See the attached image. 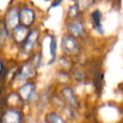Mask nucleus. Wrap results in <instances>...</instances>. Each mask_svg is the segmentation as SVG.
Masks as SVG:
<instances>
[{
  "label": "nucleus",
  "instance_id": "2eb2a0df",
  "mask_svg": "<svg viewBox=\"0 0 123 123\" xmlns=\"http://www.w3.org/2000/svg\"><path fill=\"white\" fill-rule=\"evenodd\" d=\"M79 12H80V11H79L77 5L75 4V5H73V6L70 7V9H69V12H68V13H69V15H70L72 18H75V17L79 14Z\"/></svg>",
  "mask_w": 123,
  "mask_h": 123
},
{
  "label": "nucleus",
  "instance_id": "6e6552de",
  "mask_svg": "<svg viewBox=\"0 0 123 123\" xmlns=\"http://www.w3.org/2000/svg\"><path fill=\"white\" fill-rule=\"evenodd\" d=\"M62 95L63 97V99L66 101V103L70 106V107H78L79 106V102H78V99H77V96L75 95L73 89L70 87V86H65L62 88Z\"/></svg>",
  "mask_w": 123,
  "mask_h": 123
},
{
  "label": "nucleus",
  "instance_id": "dca6fc26",
  "mask_svg": "<svg viewBox=\"0 0 123 123\" xmlns=\"http://www.w3.org/2000/svg\"><path fill=\"white\" fill-rule=\"evenodd\" d=\"M62 2V0H54L53 3H52V6L51 7H56V6H59L61 3Z\"/></svg>",
  "mask_w": 123,
  "mask_h": 123
},
{
  "label": "nucleus",
  "instance_id": "9d476101",
  "mask_svg": "<svg viewBox=\"0 0 123 123\" xmlns=\"http://www.w3.org/2000/svg\"><path fill=\"white\" fill-rule=\"evenodd\" d=\"M29 30L28 27L24 26V25H19L17 26L13 31H12V37L14 39L15 42L17 43H22L26 40L28 35H29Z\"/></svg>",
  "mask_w": 123,
  "mask_h": 123
},
{
  "label": "nucleus",
  "instance_id": "1a4fd4ad",
  "mask_svg": "<svg viewBox=\"0 0 123 123\" xmlns=\"http://www.w3.org/2000/svg\"><path fill=\"white\" fill-rule=\"evenodd\" d=\"M68 31L70 33V35H72L73 37H81L85 34L86 30H85V25L83 23V21L81 20H73L71 21L68 26Z\"/></svg>",
  "mask_w": 123,
  "mask_h": 123
},
{
  "label": "nucleus",
  "instance_id": "9b49d317",
  "mask_svg": "<svg viewBox=\"0 0 123 123\" xmlns=\"http://www.w3.org/2000/svg\"><path fill=\"white\" fill-rule=\"evenodd\" d=\"M91 18H92V23H93L95 30L102 34L103 29H102V13H101V12L99 10L93 11V12L91 13Z\"/></svg>",
  "mask_w": 123,
  "mask_h": 123
},
{
  "label": "nucleus",
  "instance_id": "4468645a",
  "mask_svg": "<svg viewBox=\"0 0 123 123\" xmlns=\"http://www.w3.org/2000/svg\"><path fill=\"white\" fill-rule=\"evenodd\" d=\"M94 0H76V5L80 12H85L93 4Z\"/></svg>",
  "mask_w": 123,
  "mask_h": 123
},
{
  "label": "nucleus",
  "instance_id": "a211bd4d",
  "mask_svg": "<svg viewBox=\"0 0 123 123\" xmlns=\"http://www.w3.org/2000/svg\"><path fill=\"white\" fill-rule=\"evenodd\" d=\"M2 39H3V37H1V35H0V45L2 43Z\"/></svg>",
  "mask_w": 123,
  "mask_h": 123
},
{
  "label": "nucleus",
  "instance_id": "39448f33",
  "mask_svg": "<svg viewBox=\"0 0 123 123\" xmlns=\"http://www.w3.org/2000/svg\"><path fill=\"white\" fill-rule=\"evenodd\" d=\"M38 37H39V33H38L37 29H34L29 33V35H28V37H27V38L23 44V50L25 53L28 54L35 48V46L37 42Z\"/></svg>",
  "mask_w": 123,
  "mask_h": 123
},
{
  "label": "nucleus",
  "instance_id": "7ed1b4c3",
  "mask_svg": "<svg viewBox=\"0 0 123 123\" xmlns=\"http://www.w3.org/2000/svg\"><path fill=\"white\" fill-rule=\"evenodd\" d=\"M20 25V14L19 11L15 8H12L6 14L5 26L8 31H13L17 26Z\"/></svg>",
  "mask_w": 123,
  "mask_h": 123
},
{
  "label": "nucleus",
  "instance_id": "ddd939ff",
  "mask_svg": "<svg viewBox=\"0 0 123 123\" xmlns=\"http://www.w3.org/2000/svg\"><path fill=\"white\" fill-rule=\"evenodd\" d=\"M49 49H50V56H51V61L49 62H53L56 59V49H57V42H56V38L51 36L50 37V41H49Z\"/></svg>",
  "mask_w": 123,
  "mask_h": 123
},
{
  "label": "nucleus",
  "instance_id": "423d86ee",
  "mask_svg": "<svg viewBox=\"0 0 123 123\" xmlns=\"http://www.w3.org/2000/svg\"><path fill=\"white\" fill-rule=\"evenodd\" d=\"M19 14H20V23H21V25L29 27L30 25H32L34 23L36 14H35V12L32 9L25 7L23 9H21V11L19 12Z\"/></svg>",
  "mask_w": 123,
  "mask_h": 123
},
{
  "label": "nucleus",
  "instance_id": "f8f14e48",
  "mask_svg": "<svg viewBox=\"0 0 123 123\" xmlns=\"http://www.w3.org/2000/svg\"><path fill=\"white\" fill-rule=\"evenodd\" d=\"M46 123H65V121L59 113L50 111L46 114Z\"/></svg>",
  "mask_w": 123,
  "mask_h": 123
},
{
  "label": "nucleus",
  "instance_id": "20e7f679",
  "mask_svg": "<svg viewBox=\"0 0 123 123\" xmlns=\"http://www.w3.org/2000/svg\"><path fill=\"white\" fill-rule=\"evenodd\" d=\"M35 72H36L35 64L26 62V63L22 64L21 67L19 68V70L16 74V80H17V82H20V83H26L27 80H29L30 78H32L35 75Z\"/></svg>",
  "mask_w": 123,
  "mask_h": 123
},
{
  "label": "nucleus",
  "instance_id": "f03ea898",
  "mask_svg": "<svg viewBox=\"0 0 123 123\" xmlns=\"http://www.w3.org/2000/svg\"><path fill=\"white\" fill-rule=\"evenodd\" d=\"M19 97L25 102H32L36 96V85L33 82L24 83L18 89Z\"/></svg>",
  "mask_w": 123,
  "mask_h": 123
},
{
  "label": "nucleus",
  "instance_id": "f3484780",
  "mask_svg": "<svg viewBox=\"0 0 123 123\" xmlns=\"http://www.w3.org/2000/svg\"><path fill=\"white\" fill-rule=\"evenodd\" d=\"M2 69H3V63H2V62H1V60H0V74H1V72H2Z\"/></svg>",
  "mask_w": 123,
  "mask_h": 123
},
{
  "label": "nucleus",
  "instance_id": "f257e3e1",
  "mask_svg": "<svg viewBox=\"0 0 123 123\" xmlns=\"http://www.w3.org/2000/svg\"><path fill=\"white\" fill-rule=\"evenodd\" d=\"M62 50L67 55H74L79 51V45L76 37L72 35H63L61 40Z\"/></svg>",
  "mask_w": 123,
  "mask_h": 123
},
{
  "label": "nucleus",
  "instance_id": "0eeeda50",
  "mask_svg": "<svg viewBox=\"0 0 123 123\" xmlns=\"http://www.w3.org/2000/svg\"><path fill=\"white\" fill-rule=\"evenodd\" d=\"M22 117L20 112L14 109L7 110L2 116V123H21Z\"/></svg>",
  "mask_w": 123,
  "mask_h": 123
}]
</instances>
